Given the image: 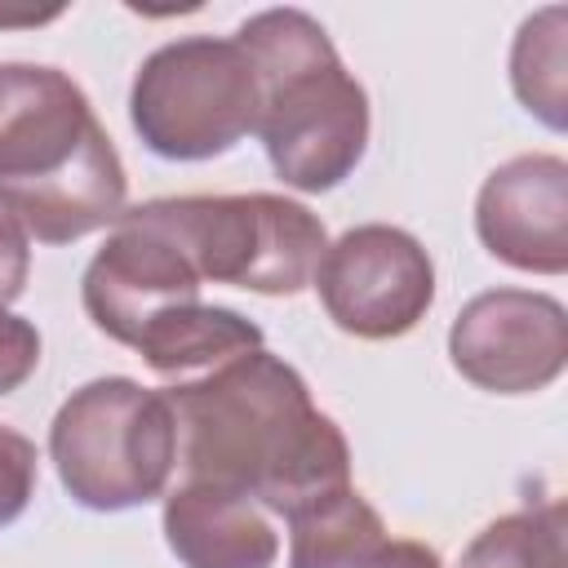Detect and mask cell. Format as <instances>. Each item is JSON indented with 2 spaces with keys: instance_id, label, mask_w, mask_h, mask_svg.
Returning <instances> with one entry per match:
<instances>
[{
  "instance_id": "1",
  "label": "cell",
  "mask_w": 568,
  "mask_h": 568,
  "mask_svg": "<svg viewBox=\"0 0 568 568\" xmlns=\"http://www.w3.org/2000/svg\"><path fill=\"white\" fill-rule=\"evenodd\" d=\"M124 173L71 80L0 67V204L40 240H67L120 213Z\"/></svg>"
},
{
  "instance_id": "2",
  "label": "cell",
  "mask_w": 568,
  "mask_h": 568,
  "mask_svg": "<svg viewBox=\"0 0 568 568\" xmlns=\"http://www.w3.org/2000/svg\"><path fill=\"white\" fill-rule=\"evenodd\" d=\"M257 75V124L271 164L306 186H333L364 151V93L342 75L324 31L306 13H262L240 27Z\"/></svg>"
},
{
  "instance_id": "3",
  "label": "cell",
  "mask_w": 568,
  "mask_h": 568,
  "mask_svg": "<svg viewBox=\"0 0 568 568\" xmlns=\"http://www.w3.org/2000/svg\"><path fill=\"white\" fill-rule=\"evenodd\" d=\"M129 217L164 235L191 262V271L244 284V288H262V293L302 288L324 248V231L306 217V209L271 195L160 200Z\"/></svg>"
},
{
  "instance_id": "4",
  "label": "cell",
  "mask_w": 568,
  "mask_h": 568,
  "mask_svg": "<svg viewBox=\"0 0 568 568\" xmlns=\"http://www.w3.org/2000/svg\"><path fill=\"white\" fill-rule=\"evenodd\" d=\"M133 124L146 133L151 151L173 160L226 151L257 124V75L240 40H186L160 49L138 75Z\"/></svg>"
},
{
  "instance_id": "5",
  "label": "cell",
  "mask_w": 568,
  "mask_h": 568,
  "mask_svg": "<svg viewBox=\"0 0 568 568\" xmlns=\"http://www.w3.org/2000/svg\"><path fill=\"white\" fill-rule=\"evenodd\" d=\"M417 266H430V262L417 253V244L408 235L382 231V226L351 231L337 244V253L328 262V275L368 280V284L333 288L328 293V311L351 333H368V337L399 333L430 302V284H386V275H404V271H417Z\"/></svg>"
},
{
  "instance_id": "6",
  "label": "cell",
  "mask_w": 568,
  "mask_h": 568,
  "mask_svg": "<svg viewBox=\"0 0 568 568\" xmlns=\"http://www.w3.org/2000/svg\"><path fill=\"white\" fill-rule=\"evenodd\" d=\"M27 488H31V448L27 439L0 430V524L27 506Z\"/></svg>"
},
{
  "instance_id": "7",
  "label": "cell",
  "mask_w": 568,
  "mask_h": 568,
  "mask_svg": "<svg viewBox=\"0 0 568 568\" xmlns=\"http://www.w3.org/2000/svg\"><path fill=\"white\" fill-rule=\"evenodd\" d=\"M40 342H36V333L27 328V324H18V320H9V315H0V351H36ZM22 373L18 368H9V364H0V395L18 382Z\"/></svg>"
}]
</instances>
